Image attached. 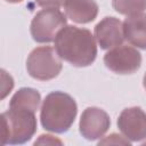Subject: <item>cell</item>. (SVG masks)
<instances>
[{"mask_svg": "<svg viewBox=\"0 0 146 146\" xmlns=\"http://www.w3.org/2000/svg\"><path fill=\"white\" fill-rule=\"evenodd\" d=\"M54 43L58 56L75 67H87L97 57L96 40L88 29L66 25L57 33Z\"/></svg>", "mask_w": 146, "mask_h": 146, "instance_id": "6da1fadb", "label": "cell"}, {"mask_svg": "<svg viewBox=\"0 0 146 146\" xmlns=\"http://www.w3.org/2000/svg\"><path fill=\"white\" fill-rule=\"evenodd\" d=\"M78 114V105L72 96L56 90L46 96L40 110V122L44 130L64 133L70 130Z\"/></svg>", "mask_w": 146, "mask_h": 146, "instance_id": "7a4b0ae2", "label": "cell"}, {"mask_svg": "<svg viewBox=\"0 0 146 146\" xmlns=\"http://www.w3.org/2000/svg\"><path fill=\"white\" fill-rule=\"evenodd\" d=\"M1 144L21 145L25 144L36 131V117L34 112L24 110H11L1 114Z\"/></svg>", "mask_w": 146, "mask_h": 146, "instance_id": "3957f363", "label": "cell"}, {"mask_svg": "<svg viewBox=\"0 0 146 146\" xmlns=\"http://www.w3.org/2000/svg\"><path fill=\"white\" fill-rule=\"evenodd\" d=\"M63 68L62 58L55 48L41 46L34 48L26 59V71L31 78L39 81H48L58 76Z\"/></svg>", "mask_w": 146, "mask_h": 146, "instance_id": "277c9868", "label": "cell"}, {"mask_svg": "<svg viewBox=\"0 0 146 146\" xmlns=\"http://www.w3.org/2000/svg\"><path fill=\"white\" fill-rule=\"evenodd\" d=\"M67 19L58 8H44L32 18L30 32L32 39L39 43H49L55 40L57 33L66 26Z\"/></svg>", "mask_w": 146, "mask_h": 146, "instance_id": "5b68a950", "label": "cell"}, {"mask_svg": "<svg viewBox=\"0 0 146 146\" xmlns=\"http://www.w3.org/2000/svg\"><path fill=\"white\" fill-rule=\"evenodd\" d=\"M104 64L116 74H132L140 68L141 54L131 46L120 44L105 54Z\"/></svg>", "mask_w": 146, "mask_h": 146, "instance_id": "8992f818", "label": "cell"}, {"mask_svg": "<svg viewBox=\"0 0 146 146\" xmlns=\"http://www.w3.org/2000/svg\"><path fill=\"white\" fill-rule=\"evenodd\" d=\"M117 128L131 143L146 139V113L141 107L124 108L117 117Z\"/></svg>", "mask_w": 146, "mask_h": 146, "instance_id": "52a82bcc", "label": "cell"}, {"mask_svg": "<svg viewBox=\"0 0 146 146\" xmlns=\"http://www.w3.org/2000/svg\"><path fill=\"white\" fill-rule=\"evenodd\" d=\"M111 125L108 114L99 107H87L80 117L79 130L87 140H96L102 138Z\"/></svg>", "mask_w": 146, "mask_h": 146, "instance_id": "ba28073f", "label": "cell"}, {"mask_svg": "<svg viewBox=\"0 0 146 146\" xmlns=\"http://www.w3.org/2000/svg\"><path fill=\"white\" fill-rule=\"evenodd\" d=\"M95 38L102 49H111L122 44L124 39L123 23L113 16H107L95 26Z\"/></svg>", "mask_w": 146, "mask_h": 146, "instance_id": "9c48e42d", "label": "cell"}, {"mask_svg": "<svg viewBox=\"0 0 146 146\" xmlns=\"http://www.w3.org/2000/svg\"><path fill=\"white\" fill-rule=\"evenodd\" d=\"M63 6L66 17L78 24L90 23L98 15V5L95 0H65Z\"/></svg>", "mask_w": 146, "mask_h": 146, "instance_id": "30bf717a", "label": "cell"}, {"mask_svg": "<svg viewBox=\"0 0 146 146\" xmlns=\"http://www.w3.org/2000/svg\"><path fill=\"white\" fill-rule=\"evenodd\" d=\"M123 33L129 43L146 50V14L127 17L123 22Z\"/></svg>", "mask_w": 146, "mask_h": 146, "instance_id": "8fae6325", "label": "cell"}, {"mask_svg": "<svg viewBox=\"0 0 146 146\" xmlns=\"http://www.w3.org/2000/svg\"><path fill=\"white\" fill-rule=\"evenodd\" d=\"M41 102V95L36 89L24 87L18 89L9 102V108L36 112Z\"/></svg>", "mask_w": 146, "mask_h": 146, "instance_id": "7c38bea8", "label": "cell"}, {"mask_svg": "<svg viewBox=\"0 0 146 146\" xmlns=\"http://www.w3.org/2000/svg\"><path fill=\"white\" fill-rule=\"evenodd\" d=\"M114 10L127 17L141 14L146 10V0H112Z\"/></svg>", "mask_w": 146, "mask_h": 146, "instance_id": "4fadbf2b", "label": "cell"}, {"mask_svg": "<svg viewBox=\"0 0 146 146\" xmlns=\"http://www.w3.org/2000/svg\"><path fill=\"white\" fill-rule=\"evenodd\" d=\"M119 145V144H122V145H130L131 141L128 140L124 136H120L117 133H112L107 137H105L104 139L99 140L98 141V145Z\"/></svg>", "mask_w": 146, "mask_h": 146, "instance_id": "5bb4252c", "label": "cell"}, {"mask_svg": "<svg viewBox=\"0 0 146 146\" xmlns=\"http://www.w3.org/2000/svg\"><path fill=\"white\" fill-rule=\"evenodd\" d=\"M1 78H2V83H1V89H2V95L1 99H3L13 89L14 87V80L11 75H9L5 70H1Z\"/></svg>", "mask_w": 146, "mask_h": 146, "instance_id": "9a60e30c", "label": "cell"}, {"mask_svg": "<svg viewBox=\"0 0 146 146\" xmlns=\"http://www.w3.org/2000/svg\"><path fill=\"white\" fill-rule=\"evenodd\" d=\"M62 145V140L55 138L51 135H41L35 141L34 145Z\"/></svg>", "mask_w": 146, "mask_h": 146, "instance_id": "2e32d148", "label": "cell"}, {"mask_svg": "<svg viewBox=\"0 0 146 146\" xmlns=\"http://www.w3.org/2000/svg\"><path fill=\"white\" fill-rule=\"evenodd\" d=\"M35 2L42 8H59L64 5L65 0H35Z\"/></svg>", "mask_w": 146, "mask_h": 146, "instance_id": "e0dca14e", "label": "cell"}, {"mask_svg": "<svg viewBox=\"0 0 146 146\" xmlns=\"http://www.w3.org/2000/svg\"><path fill=\"white\" fill-rule=\"evenodd\" d=\"M5 1H7L9 3H18V2H22L23 0H5Z\"/></svg>", "mask_w": 146, "mask_h": 146, "instance_id": "ac0fdd59", "label": "cell"}, {"mask_svg": "<svg viewBox=\"0 0 146 146\" xmlns=\"http://www.w3.org/2000/svg\"><path fill=\"white\" fill-rule=\"evenodd\" d=\"M143 86H144V88H145V90H146V73H145V75H144V78H143Z\"/></svg>", "mask_w": 146, "mask_h": 146, "instance_id": "d6986e66", "label": "cell"}]
</instances>
